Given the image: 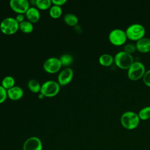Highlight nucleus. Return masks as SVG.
Instances as JSON below:
<instances>
[{
	"label": "nucleus",
	"instance_id": "a878e982",
	"mask_svg": "<svg viewBox=\"0 0 150 150\" xmlns=\"http://www.w3.org/2000/svg\"><path fill=\"white\" fill-rule=\"evenodd\" d=\"M142 80L146 86L150 87V69L145 71L142 77Z\"/></svg>",
	"mask_w": 150,
	"mask_h": 150
},
{
	"label": "nucleus",
	"instance_id": "f3484780",
	"mask_svg": "<svg viewBox=\"0 0 150 150\" xmlns=\"http://www.w3.org/2000/svg\"><path fill=\"white\" fill-rule=\"evenodd\" d=\"M15 79L13 77L10 76H8L5 77L1 83V86L6 90L11 88L12 87H14L15 85Z\"/></svg>",
	"mask_w": 150,
	"mask_h": 150
},
{
	"label": "nucleus",
	"instance_id": "f03ea898",
	"mask_svg": "<svg viewBox=\"0 0 150 150\" xmlns=\"http://www.w3.org/2000/svg\"><path fill=\"white\" fill-rule=\"evenodd\" d=\"M145 28L141 23H135L130 25L125 30L127 39L131 40L138 41L144 38L145 35Z\"/></svg>",
	"mask_w": 150,
	"mask_h": 150
},
{
	"label": "nucleus",
	"instance_id": "dca6fc26",
	"mask_svg": "<svg viewBox=\"0 0 150 150\" xmlns=\"http://www.w3.org/2000/svg\"><path fill=\"white\" fill-rule=\"evenodd\" d=\"M19 29L23 33H29L33 31V26L29 21H24L19 23Z\"/></svg>",
	"mask_w": 150,
	"mask_h": 150
},
{
	"label": "nucleus",
	"instance_id": "bb28decb",
	"mask_svg": "<svg viewBox=\"0 0 150 150\" xmlns=\"http://www.w3.org/2000/svg\"><path fill=\"white\" fill-rule=\"evenodd\" d=\"M66 2V0H52V3H53L54 5L57 6H62L64 5Z\"/></svg>",
	"mask_w": 150,
	"mask_h": 150
},
{
	"label": "nucleus",
	"instance_id": "412c9836",
	"mask_svg": "<svg viewBox=\"0 0 150 150\" xmlns=\"http://www.w3.org/2000/svg\"><path fill=\"white\" fill-rule=\"evenodd\" d=\"M62 10L61 7L59 6L54 5L50 8L49 10L50 16L54 19L59 18L62 15Z\"/></svg>",
	"mask_w": 150,
	"mask_h": 150
},
{
	"label": "nucleus",
	"instance_id": "0eeeda50",
	"mask_svg": "<svg viewBox=\"0 0 150 150\" xmlns=\"http://www.w3.org/2000/svg\"><path fill=\"white\" fill-rule=\"evenodd\" d=\"M60 91L59 83L54 81L49 80L45 82L40 88V93L45 97H51L57 95Z\"/></svg>",
	"mask_w": 150,
	"mask_h": 150
},
{
	"label": "nucleus",
	"instance_id": "4be33fe9",
	"mask_svg": "<svg viewBox=\"0 0 150 150\" xmlns=\"http://www.w3.org/2000/svg\"><path fill=\"white\" fill-rule=\"evenodd\" d=\"M52 4V1L50 0H36L35 5L36 6L41 10L47 9Z\"/></svg>",
	"mask_w": 150,
	"mask_h": 150
},
{
	"label": "nucleus",
	"instance_id": "a211bd4d",
	"mask_svg": "<svg viewBox=\"0 0 150 150\" xmlns=\"http://www.w3.org/2000/svg\"><path fill=\"white\" fill-rule=\"evenodd\" d=\"M64 21L69 26H76L78 22L77 17L73 13H67L64 16Z\"/></svg>",
	"mask_w": 150,
	"mask_h": 150
},
{
	"label": "nucleus",
	"instance_id": "cd10ccee",
	"mask_svg": "<svg viewBox=\"0 0 150 150\" xmlns=\"http://www.w3.org/2000/svg\"><path fill=\"white\" fill-rule=\"evenodd\" d=\"M15 19L16 20V21L19 23H21L22 22L24 21V16L23 15V14H18L16 16Z\"/></svg>",
	"mask_w": 150,
	"mask_h": 150
},
{
	"label": "nucleus",
	"instance_id": "393cba45",
	"mask_svg": "<svg viewBox=\"0 0 150 150\" xmlns=\"http://www.w3.org/2000/svg\"><path fill=\"white\" fill-rule=\"evenodd\" d=\"M7 97V90L5 89L1 85H0V104L4 103Z\"/></svg>",
	"mask_w": 150,
	"mask_h": 150
},
{
	"label": "nucleus",
	"instance_id": "4468645a",
	"mask_svg": "<svg viewBox=\"0 0 150 150\" xmlns=\"http://www.w3.org/2000/svg\"><path fill=\"white\" fill-rule=\"evenodd\" d=\"M26 16L31 23L37 22L40 19V12L35 7H30L26 12Z\"/></svg>",
	"mask_w": 150,
	"mask_h": 150
},
{
	"label": "nucleus",
	"instance_id": "f257e3e1",
	"mask_svg": "<svg viewBox=\"0 0 150 150\" xmlns=\"http://www.w3.org/2000/svg\"><path fill=\"white\" fill-rule=\"evenodd\" d=\"M139 121L140 119L138 114L132 111H127L123 112L120 118L122 126L129 130L136 128L138 126Z\"/></svg>",
	"mask_w": 150,
	"mask_h": 150
},
{
	"label": "nucleus",
	"instance_id": "7ed1b4c3",
	"mask_svg": "<svg viewBox=\"0 0 150 150\" xmlns=\"http://www.w3.org/2000/svg\"><path fill=\"white\" fill-rule=\"evenodd\" d=\"M114 59L115 65L122 69L128 70L134 62L132 54L124 50L117 52L115 54Z\"/></svg>",
	"mask_w": 150,
	"mask_h": 150
},
{
	"label": "nucleus",
	"instance_id": "f8f14e48",
	"mask_svg": "<svg viewBox=\"0 0 150 150\" xmlns=\"http://www.w3.org/2000/svg\"><path fill=\"white\" fill-rule=\"evenodd\" d=\"M137 50L141 53H148L150 52V38L144 37L136 42Z\"/></svg>",
	"mask_w": 150,
	"mask_h": 150
},
{
	"label": "nucleus",
	"instance_id": "1a4fd4ad",
	"mask_svg": "<svg viewBox=\"0 0 150 150\" xmlns=\"http://www.w3.org/2000/svg\"><path fill=\"white\" fill-rule=\"evenodd\" d=\"M9 5L11 9L19 14L26 13L29 7V2L27 0H11Z\"/></svg>",
	"mask_w": 150,
	"mask_h": 150
},
{
	"label": "nucleus",
	"instance_id": "ddd939ff",
	"mask_svg": "<svg viewBox=\"0 0 150 150\" xmlns=\"http://www.w3.org/2000/svg\"><path fill=\"white\" fill-rule=\"evenodd\" d=\"M23 95L22 88L19 86H14L7 90V96L12 100L16 101L21 99Z\"/></svg>",
	"mask_w": 150,
	"mask_h": 150
},
{
	"label": "nucleus",
	"instance_id": "aec40b11",
	"mask_svg": "<svg viewBox=\"0 0 150 150\" xmlns=\"http://www.w3.org/2000/svg\"><path fill=\"white\" fill-rule=\"evenodd\" d=\"M28 87L31 91L35 93L39 92L41 88V86H40V84L34 79H31L28 81Z\"/></svg>",
	"mask_w": 150,
	"mask_h": 150
},
{
	"label": "nucleus",
	"instance_id": "5701e85b",
	"mask_svg": "<svg viewBox=\"0 0 150 150\" xmlns=\"http://www.w3.org/2000/svg\"><path fill=\"white\" fill-rule=\"evenodd\" d=\"M59 59L61 62L62 65L64 66H67L70 65L72 63L73 60V57L71 55L68 54H65L62 55Z\"/></svg>",
	"mask_w": 150,
	"mask_h": 150
},
{
	"label": "nucleus",
	"instance_id": "423d86ee",
	"mask_svg": "<svg viewBox=\"0 0 150 150\" xmlns=\"http://www.w3.org/2000/svg\"><path fill=\"white\" fill-rule=\"evenodd\" d=\"M108 40L111 43L115 46L124 45L127 40L125 31L120 28L111 30L108 34Z\"/></svg>",
	"mask_w": 150,
	"mask_h": 150
},
{
	"label": "nucleus",
	"instance_id": "20e7f679",
	"mask_svg": "<svg viewBox=\"0 0 150 150\" xmlns=\"http://www.w3.org/2000/svg\"><path fill=\"white\" fill-rule=\"evenodd\" d=\"M145 72L144 64L139 61H134L132 65L128 68L127 75L128 78L133 81L138 80L142 78Z\"/></svg>",
	"mask_w": 150,
	"mask_h": 150
},
{
	"label": "nucleus",
	"instance_id": "6e6552de",
	"mask_svg": "<svg viewBox=\"0 0 150 150\" xmlns=\"http://www.w3.org/2000/svg\"><path fill=\"white\" fill-rule=\"evenodd\" d=\"M62 66L59 59L57 57H50L45 62L43 69L49 73H55L60 69Z\"/></svg>",
	"mask_w": 150,
	"mask_h": 150
},
{
	"label": "nucleus",
	"instance_id": "9d476101",
	"mask_svg": "<svg viewBox=\"0 0 150 150\" xmlns=\"http://www.w3.org/2000/svg\"><path fill=\"white\" fill-rule=\"evenodd\" d=\"M23 150H42V143L38 137L29 138L23 144Z\"/></svg>",
	"mask_w": 150,
	"mask_h": 150
},
{
	"label": "nucleus",
	"instance_id": "b1692460",
	"mask_svg": "<svg viewBox=\"0 0 150 150\" xmlns=\"http://www.w3.org/2000/svg\"><path fill=\"white\" fill-rule=\"evenodd\" d=\"M136 50H137V47H136L135 44L131 43L126 44L124 48V51H125V52L129 53L131 54H132V53H134Z\"/></svg>",
	"mask_w": 150,
	"mask_h": 150
},
{
	"label": "nucleus",
	"instance_id": "39448f33",
	"mask_svg": "<svg viewBox=\"0 0 150 150\" xmlns=\"http://www.w3.org/2000/svg\"><path fill=\"white\" fill-rule=\"evenodd\" d=\"M1 31L5 35H11L15 33L19 29V23L15 18H5L0 24Z\"/></svg>",
	"mask_w": 150,
	"mask_h": 150
},
{
	"label": "nucleus",
	"instance_id": "2eb2a0df",
	"mask_svg": "<svg viewBox=\"0 0 150 150\" xmlns=\"http://www.w3.org/2000/svg\"><path fill=\"white\" fill-rule=\"evenodd\" d=\"M98 62L101 65L105 67H108L112 65L114 62V59L111 54L104 53L99 57Z\"/></svg>",
	"mask_w": 150,
	"mask_h": 150
},
{
	"label": "nucleus",
	"instance_id": "6ab92c4d",
	"mask_svg": "<svg viewBox=\"0 0 150 150\" xmlns=\"http://www.w3.org/2000/svg\"><path fill=\"white\" fill-rule=\"evenodd\" d=\"M138 115L140 120H146L150 118V106H146L141 108Z\"/></svg>",
	"mask_w": 150,
	"mask_h": 150
},
{
	"label": "nucleus",
	"instance_id": "c85d7f7f",
	"mask_svg": "<svg viewBox=\"0 0 150 150\" xmlns=\"http://www.w3.org/2000/svg\"><path fill=\"white\" fill-rule=\"evenodd\" d=\"M38 97H39V98H40V99H42V98H43L44 97V96H43L42 94L40 93V94L38 95Z\"/></svg>",
	"mask_w": 150,
	"mask_h": 150
},
{
	"label": "nucleus",
	"instance_id": "9b49d317",
	"mask_svg": "<svg viewBox=\"0 0 150 150\" xmlns=\"http://www.w3.org/2000/svg\"><path fill=\"white\" fill-rule=\"evenodd\" d=\"M73 76V71L70 68H66L60 71L58 76V82L61 86L68 84Z\"/></svg>",
	"mask_w": 150,
	"mask_h": 150
}]
</instances>
